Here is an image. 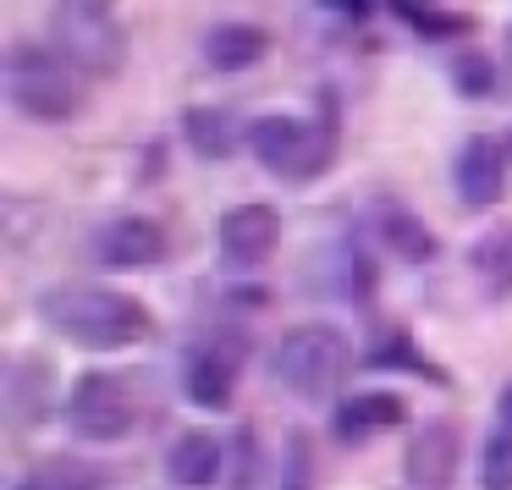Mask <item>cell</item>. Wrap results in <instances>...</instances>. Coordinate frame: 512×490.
Returning <instances> with one entry per match:
<instances>
[{
	"label": "cell",
	"mask_w": 512,
	"mask_h": 490,
	"mask_svg": "<svg viewBox=\"0 0 512 490\" xmlns=\"http://www.w3.org/2000/svg\"><path fill=\"white\" fill-rule=\"evenodd\" d=\"M67 419H72V435H78V441H122L138 424V397L122 375L89 369L67 397Z\"/></svg>",
	"instance_id": "8992f818"
},
{
	"label": "cell",
	"mask_w": 512,
	"mask_h": 490,
	"mask_svg": "<svg viewBox=\"0 0 512 490\" xmlns=\"http://www.w3.org/2000/svg\"><path fill=\"white\" fill-rule=\"evenodd\" d=\"M160 254H166V232L144 215H116L94 232V259L105 270H149L160 265Z\"/></svg>",
	"instance_id": "ba28073f"
},
{
	"label": "cell",
	"mask_w": 512,
	"mask_h": 490,
	"mask_svg": "<svg viewBox=\"0 0 512 490\" xmlns=\"http://www.w3.org/2000/svg\"><path fill=\"white\" fill-rule=\"evenodd\" d=\"M452 177H457V199H463L468 210H490V204L507 199V155H501V144H490V138L463 144Z\"/></svg>",
	"instance_id": "30bf717a"
},
{
	"label": "cell",
	"mask_w": 512,
	"mask_h": 490,
	"mask_svg": "<svg viewBox=\"0 0 512 490\" xmlns=\"http://www.w3.org/2000/svg\"><path fill=\"white\" fill-rule=\"evenodd\" d=\"M17 490H83V479L61 474V468H39V474H28Z\"/></svg>",
	"instance_id": "44dd1931"
},
{
	"label": "cell",
	"mask_w": 512,
	"mask_h": 490,
	"mask_svg": "<svg viewBox=\"0 0 512 490\" xmlns=\"http://www.w3.org/2000/svg\"><path fill=\"white\" fill-rule=\"evenodd\" d=\"M309 485V452H303V435H287V479L281 490H303Z\"/></svg>",
	"instance_id": "ffe728a7"
},
{
	"label": "cell",
	"mask_w": 512,
	"mask_h": 490,
	"mask_svg": "<svg viewBox=\"0 0 512 490\" xmlns=\"http://www.w3.org/2000/svg\"><path fill=\"white\" fill-rule=\"evenodd\" d=\"M507 419H512V391H507Z\"/></svg>",
	"instance_id": "cb8c5ba5"
},
{
	"label": "cell",
	"mask_w": 512,
	"mask_h": 490,
	"mask_svg": "<svg viewBox=\"0 0 512 490\" xmlns=\"http://www.w3.org/2000/svg\"><path fill=\"white\" fill-rule=\"evenodd\" d=\"M457 89H463L468 100L490 94V61L485 56H463V61H457Z\"/></svg>",
	"instance_id": "d6986e66"
},
{
	"label": "cell",
	"mask_w": 512,
	"mask_h": 490,
	"mask_svg": "<svg viewBox=\"0 0 512 490\" xmlns=\"http://www.w3.org/2000/svg\"><path fill=\"white\" fill-rule=\"evenodd\" d=\"M479 490H512V430L485 435V452H479Z\"/></svg>",
	"instance_id": "e0dca14e"
},
{
	"label": "cell",
	"mask_w": 512,
	"mask_h": 490,
	"mask_svg": "<svg viewBox=\"0 0 512 490\" xmlns=\"http://www.w3.org/2000/svg\"><path fill=\"white\" fill-rule=\"evenodd\" d=\"M182 386L199 408H226L237 391V353H221V347H193L188 369H182Z\"/></svg>",
	"instance_id": "8fae6325"
},
{
	"label": "cell",
	"mask_w": 512,
	"mask_h": 490,
	"mask_svg": "<svg viewBox=\"0 0 512 490\" xmlns=\"http://www.w3.org/2000/svg\"><path fill=\"white\" fill-rule=\"evenodd\" d=\"M474 270H479V281H485L490 298H507L512 292V232L485 237V243L474 248Z\"/></svg>",
	"instance_id": "2e32d148"
},
{
	"label": "cell",
	"mask_w": 512,
	"mask_h": 490,
	"mask_svg": "<svg viewBox=\"0 0 512 490\" xmlns=\"http://www.w3.org/2000/svg\"><path fill=\"white\" fill-rule=\"evenodd\" d=\"M56 45L89 72H111L122 61V17L116 0H56Z\"/></svg>",
	"instance_id": "5b68a950"
},
{
	"label": "cell",
	"mask_w": 512,
	"mask_h": 490,
	"mask_svg": "<svg viewBox=\"0 0 512 490\" xmlns=\"http://www.w3.org/2000/svg\"><path fill=\"white\" fill-rule=\"evenodd\" d=\"M188 144H193V155H204V160H226L237 149V133H232V116L226 111H210V105H199V111H188Z\"/></svg>",
	"instance_id": "9a60e30c"
},
{
	"label": "cell",
	"mask_w": 512,
	"mask_h": 490,
	"mask_svg": "<svg viewBox=\"0 0 512 490\" xmlns=\"http://www.w3.org/2000/svg\"><path fill=\"white\" fill-rule=\"evenodd\" d=\"M248 149L281 182H314L331 160V133H320L303 116H265V122L248 127Z\"/></svg>",
	"instance_id": "277c9868"
},
{
	"label": "cell",
	"mask_w": 512,
	"mask_h": 490,
	"mask_svg": "<svg viewBox=\"0 0 512 490\" xmlns=\"http://www.w3.org/2000/svg\"><path fill=\"white\" fill-rule=\"evenodd\" d=\"M320 6H331V12H342V17H364L369 12V0H320Z\"/></svg>",
	"instance_id": "7402d4cb"
},
{
	"label": "cell",
	"mask_w": 512,
	"mask_h": 490,
	"mask_svg": "<svg viewBox=\"0 0 512 490\" xmlns=\"http://www.w3.org/2000/svg\"><path fill=\"white\" fill-rule=\"evenodd\" d=\"M39 314L78 347H127L149 336L144 303L122 298L111 287H50L39 298Z\"/></svg>",
	"instance_id": "6da1fadb"
},
{
	"label": "cell",
	"mask_w": 512,
	"mask_h": 490,
	"mask_svg": "<svg viewBox=\"0 0 512 490\" xmlns=\"http://www.w3.org/2000/svg\"><path fill=\"white\" fill-rule=\"evenodd\" d=\"M281 243V215L270 204H237L232 215H221V232H215V248L232 270H254L276 254Z\"/></svg>",
	"instance_id": "52a82bcc"
},
{
	"label": "cell",
	"mask_w": 512,
	"mask_h": 490,
	"mask_svg": "<svg viewBox=\"0 0 512 490\" xmlns=\"http://www.w3.org/2000/svg\"><path fill=\"white\" fill-rule=\"evenodd\" d=\"M386 237H391V248H397V254H408V259H424V254H430V237L419 232V221H413V215H391V221H386Z\"/></svg>",
	"instance_id": "ac0fdd59"
},
{
	"label": "cell",
	"mask_w": 512,
	"mask_h": 490,
	"mask_svg": "<svg viewBox=\"0 0 512 490\" xmlns=\"http://www.w3.org/2000/svg\"><path fill=\"white\" fill-rule=\"evenodd\" d=\"M347 336L325 320H309V325H292L287 336L276 342V380L292 391V397H331L347 375Z\"/></svg>",
	"instance_id": "7a4b0ae2"
},
{
	"label": "cell",
	"mask_w": 512,
	"mask_h": 490,
	"mask_svg": "<svg viewBox=\"0 0 512 490\" xmlns=\"http://www.w3.org/2000/svg\"><path fill=\"white\" fill-rule=\"evenodd\" d=\"M402 479H408V490H452V479H457V424H446V419L424 424L408 441Z\"/></svg>",
	"instance_id": "9c48e42d"
},
{
	"label": "cell",
	"mask_w": 512,
	"mask_h": 490,
	"mask_svg": "<svg viewBox=\"0 0 512 490\" xmlns=\"http://www.w3.org/2000/svg\"><path fill=\"white\" fill-rule=\"evenodd\" d=\"M507 67H512V28H507Z\"/></svg>",
	"instance_id": "603a6c76"
},
{
	"label": "cell",
	"mask_w": 512,
	"mask_h": 490,
	"mask_svg": "<svg viewBox=\"0 0 512 490\" xmlns=\"http://www.w3.org/2000/svg\"><path fill=\"white\" fill-rule=\"evenodd\" d=\"M265 50H270L265 28H254V23H221L210 34V45H204V56H210V67H221V72H243V67H254V61H265Z\"/></svg>",
	"instance_id": "4fadbf2b"
},
{
	"label": "cell",
	"mask_w": 512,
	"mask_h": 490,
	"mask_svg": "<svg viewBox=\"0 0 512 490\" xmlns=\"http://www.w3.org/2000/svg\"><path fill=\"white\" fill-rule=\"evenodd\" d=\"M6 89H12L17 111L34 116V122H67L83 100L78 72L50 45H17L12 61H6Z\"/></svg>",
	"instance_id": "3957f363"
},
{
	"label": "cell",
	"mask_w": 512,
	"mask_h": 490,
	"mask_svg": "<svg viewBox=\"0 0 512 490\" xmlns=\"http://www.w3.org/2000/svg\"><path fill=\"white\" fill-rule=\"evenodd\" d=\"M386 424H402V397H391V391H358L336 413L342 435H369V430H386Z\"/></svg>",
	"instance_id": "5bb4252c"
},
{
	"label": "cell",
	"mask_w": 512,
	"mask_h": 490,
	"mask_svg": "<svg viewBox=\"0 0 512 490\" xmlns=\"http://www.w3.org/2000/svg\"><path fill=\"white\" fill-rule=\"evenodd\" d=\"M221 463H226V446L215 441V435L193 430V435H182V441L171 446L166 474H171V485H182V490H210L215 474H221Z\"/></svg>",
	"instance_id": "7c38bea8"
}]
</instances>
